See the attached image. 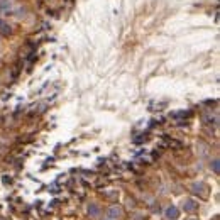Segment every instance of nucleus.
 <instances>
[{
  "instance_id": "obj_1",
  "label": "nucleus",
  "mask_w": 220,
  "mask_h": 220,
  "mask_svg": "<svg viewBox=\"0 0 220 220\" xmlns=\"http://www.w3.org/2000/svg\"><path fill=\"white\" fill-rule=\"evenodd\" d=\"M2 26H4V22H2V21H0V27H2Z\"/></svg>"
}]
</instances>
